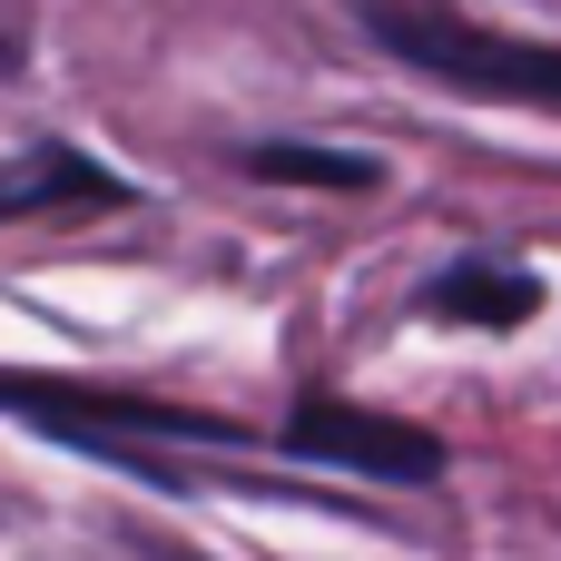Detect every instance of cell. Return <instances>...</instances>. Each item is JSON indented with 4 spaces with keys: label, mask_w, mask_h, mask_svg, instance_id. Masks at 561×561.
Instances as JSON below:
<instances>
[{
    "label": "cell",
    "mask_w": 561,
    "mask_h": 561,
    "mask_svg": "<svg viewBox=\"0 0 561 561\" xmlns=\"http://www.w3.org/2000/svg\"><path fill=\"white\" fill-rule=\"evenodd\" d=\"M138 187L128 178H108L99 158H79V148H39V158H20V168H0V217H49V207H128Z\"/></svg>",
    "instance_id": "cell-5"
},
{
    "label": "cell",
    "mask_w": 561,
    "mask_h": 561,
    "mask_svg": "<svg viewBox=\"0 0 561 561\" xmlns=\"http://www.w3.org/2000/svg\"><path fill=\"white\" fill-rule=\"evenodd\" d=\"M286 454L306 463H335V473H375V483H434L444 473V444L404 414H365L345 394H306L286 414Z\"/></svg>",
    "instance_id": "cell-3"
},
{
    "label": "cell",
    "mask_w": 561,
    "mask_h": 561,
    "mask_svg": "<svg viewBox=\"0 0 561 561\" xmlns=\"http://www.w3.org/2000/svg\"><path fill=\"white\" fill-rule=\"evenodd\" d=\"M365 39L394 49L404 69L444 79V89L513 99V108H561V49L552 39H513V30H483V20H444V10H414V0H365Z\"/></svg>",
    "instance_id": "cell-1"
},
{
    "label": "cell",
    "mask_w": 561,
    "mask_h": 561,
    "mask_svg": "<svg viewBox=\"0 0 561 561\" xmlns=\"http://www.w3.org/2000/svg\"><path fill=\"white\" fill-rule=\"evenodd\" d=\"M0 414L39 424L59 444H89L108 463H138V444H247V424H227V414H187L158 394H99V385H59V375H0Z\"/></svg>",
    "instance_id": "cell-2"
},
{
    "label": "cell",
    "mask_w": 561,
    "mask_h": 561,
    "mask_svg": "<svg viewBox=\"0 0 561 561\" xmlns=\"http://www.w3.org/2000/svg\"><path fill=\"white\" fill-rule=\"evenodd\" d=\"M247 178H276V187H375V158H355V148H296V138H266V148H247Z\"/></svg>",
    "instance_id": "cell-6"
},
{
    "label": "cell",
    "mask_w": 561,
    "mask_h": 561,
    "mask_svg": "<svg viewBox=\"0 0 561 561\" xmlns=\"http://www.w3.org/2000/svg\"><path fill=\"white\" fill-rule=\"evenodd\" d=\"M424 316L503 335V325H533V316H542V276H523V266H493V256H463V266H444V276L424 286Z\"/></svg>",
    "instance_id": "cell-4"
},
{
    "label": "cell",
    "mask_w": 561,
    "mask_h": 561,
    "mask_svg": "<svg viewBox=\"0 0 561 561\" xmlns=\"http://www.w3.org/2000/svg\"><path fill=\"white\" fill-rule=\"evenodd\" d=\"M168 561H187V552H168Z\"/></svg>",
    "instance_id": "cell-7"
}]
</instances>
